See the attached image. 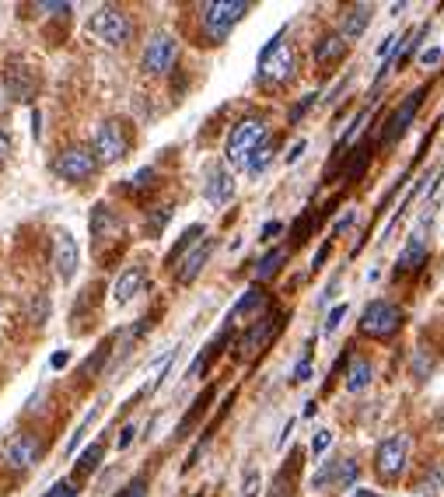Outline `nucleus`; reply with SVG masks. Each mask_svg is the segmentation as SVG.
<instances>
[{"mask_svg":"<svg viewBox=\"0 0 444 497\" xmlns=\"http://www.w3.org/2000/svg\"><path fill=\"white\" fill-rule=\"evenodd\" d=\"M266 137H270V126L263 116H245L239 123L231 126V133H228V144H224V162L231 168H245V162L266 144Z\"/></svg>","mask_w":444,"mask_h":497,"instance_id":"f257e3e1","label":"nucleus"},{"mask_svg":"<svg viewBox=\"0 0 444 497\" xmlns=\"http://www.w3.org/2000/svg\"><path fill=\"white\" fill-rule=\"evenodd\" d=\"M294 74H297V53H294V46L283 39V36H277V39L259 53V74H256V81L266 84V88H281V84L294 81Z\"/></svg>","mask_w":444,"mask_h":497,"instance_id":"f03ea898","label":"nucleus"},{"mask_svg":"<svg viewBox=\"0 0 444 497\" xmlns=\"http://www.w3.org/2000/svg\"><path fill=\"white\" fill-rule=\"evenodd\" d=\"M248 14V4L245 0H210L200 7V21L203 32L210 42H224L231 36V29Z\"/></svg>","mask_w":444,"mask_h":497,"instance_id":"7ed1b4c3","label":"nucleus"},{"mask_svg":"<svg viewBox=\"0 0 444 497\" xmlns=\"http://www.w3.org/2000/svg\"><path fill=\"white\" fill-rule=\"evenodd\" d=\"M126 151H130V126L122 123V120H105V123L98 126L95 140H91L95 162L98 165H116V162L126 158Z\"/></svg>","mask_w":444,"mask_h":497,"instance_id":"20e7f679","label":"nucleus"},{"mask_svg":"<svg viewBox=\"0 0 444 497\" xmlns=\"http://www.w3.org/2000/svg\"><path fill=\"white\" fill-rule=\"evenodd\" d=\"M88 29H91L95 39H102L105 46H126L133 39V18L126 11H120V7H98L91 14Z\"/></svg>","mask_w":444,"mask_h":497,"instance_id":"39448f33","label":"nucleus"},{"mask_svg":"<svg viewBox=\"0 0 444 497\" xmlns=\"http://www.w3.org/2000/svg\"><path fill=\"white\" fill-rule=\"evenodd\" d=\"M403 326V308L392 305V301H371L367 308L361 312V333L364 336H374V340H389L396 336Z\"/></svg>","mask_w":444,"mask_h":497,"instance_id":"423d86ee","label":"nucleus"},{"mask_svg":"<svg viewBox=\"0 0 444 497\" xmlns=\"http://www.w3.org/2000/svg\"><path fill=\"white\" fill-rule=\"evenodd\" d=\"M406 459H409V434H389L374 452V469L385 484H392L403 476Z\"/></svg>","mask_w":444,"mask_h":497,"instance_id":"0eeeda50","label":"nucleus"},{"mask_svg":"<svg viewBox=\"0 0 444 497\" xmlns=\"http://www.w3.org/2000/svg\"><path fill=\"white\" fill-rule=\"evenodd\" d=\"M36 91H39L36 71L29 63H21L18 56H11L4 63V98H11V102H32Z\"/></svg>","mask_w":444,"mask_h":497,"instance_id":"6e6552de","label":"nucleus"},{"mask_svg":"<svg viewBox=\"0 0 444 497\" xmlns=\"http://www.w3.org/2000/svg\"><path fill=\"white\" fill-rule=\"evenodd\" d=\"M53 172H56L63 182H88V179L98 172V162H95L91 147H81V144H78V147H67V151L56 155Z\"/></svg>","mask_w":444,"mask_h":497,"instance_id":"1a4fd4ad","label":"nucleus"},{"mask_svg":"<svg viewBox=\"0 0 444 497\" xmlns=\"http://www.w3.org/2000/svg\"><path fill=\"white\" fill-rule=\"evenodd\" d=\"M423 232H431V210L416 221V228L409 232V239H406L403 252H399V259H396V274H416L420 266H427V239H423Z\"/></svg>","mask_w":444,"mask_h":497,"instance_id":"9d476101","label":"nucleus"},{"mask_svg":"<svg viewBox=\"0 0 444 497\" xmlns=\"http://www.w3.org/2000/svg\"><path fill=\"white\" fill-rule=\"evenodd\" d=\"M175 56H179V42H175V36L155 32V36L147 39V46H144L140 67H144L147 74H168L172 63H175Z\"/></svg>","mask_w":444,"mask_h":497,"instance_id":"9b49d317","label":"nucleus"},{"mask_svg":"<svg viewBox=\"0 0 444 497\" xmlns=\"http://www.w3.org/2000/svg\"><path fill=\"white\" fill-rule=\"evenodd\" d=\"M53 266H56V274H60L63 284H71L74 274H78V266H81L78 239L67 228H56V235H53Z\"/></svg>","mask_w":444,"mask_h":497,"instance_id":"f8f14e48","label":"nucleus"},{"mask_svg":"<svg viewBox=\"0 0 444 497\" xmlns=\"http://www.w3.org/2000/svg\"><path fill=\"white\" fill-rule=\"evenodd\" d=\"M42 456V442L32 431H18L7 445H4V462L11 469H32Z\"/></svg>","mask_w":444,"mask_h":497,"instance_id":"ddd939ff","label":"nucleus"},{"mask_svg":"<svg viewBox=\"0 0 444 497\" xmlns=\"http://www.w3.org/2000/svg\"><path fill=\"white\" fill-rule=\"evenodd\" d=\"M357 476H361V469H357L354 459H336V462H323V469L315 473L312 487H315V491H325V487H332V484H336V487H354Z\"/></svg>","mask_w":444,"mask_h":497,"instance_id":"4468645a","label":"nucleus"},{"mask_svg":"<svg viewBox=\"0 0 444 497\" xmlns=\"http://www.w3.org/2000/svg\"><path fill=\"white\" fill-rule=\"evenodd\" d=\"M203 197H206V204H214V207L231 204V200H235V175L224 165H210L206 168V182H203Z\"/></svg>","mask_w":444,"mask_h":497,"instance_id":"2eb2a0df","label":"nucleus"},{"mask_svg":"<svg viewBox=\"0 0 444 497\" xmlns=\"http://www.w3.org/2000/svg\"><path fill=\"white\" fill-rule=\"evenodd\" d=\"M420 98H423V88H416L409 98H406L403 105L389 116V123H385V133H381V147H389V144H396L399 137H403L409 123H413V116H416V109H420Z\"/></svg>","mask_w":444,"mask_h":497,"instance_id":"dca6fc26","label":"nucleus"},{"mask_svg":"<svg viewBox=\"0 0 444 497\" xmlns=\"http://www.w3.org/2000/svg\"><path fill=\"white\" fill-rule=\"evenodd\" d=\"M210 252H214V239H206V235H203L200 242H197V246L189 248V252L175 263V281H179V284H193V281L203 274V266H206Z\"/></svg>","mask_w":444,"mask_h":497,"instance_id":"f3484780","label":"nucleus"},{"mask_svg":"<svg viewBox=\"0 0 444 497\" xmlns=\"http://www.w3.org/2000/svg\"><path fill=\"white\" fill-rule=\"evenodd\" d=\"M91 239L102 246V242H113V239H122V221L116 217V210L98 204L91 210Z\"/></svg>","mask_w":444,"mask_h":497,"instance_id":"a211bd4d","label":"nucleus"},{"mask_svg":"<svg viewBox=\"0 0 444 497\" xmlns=\"http://www.w3.org/2000/svg\"><path fill=\"white\" fill-rule=\"evenodd\" d=\"M371 14H374L371 4H350V7H343V14H339V36L343 39H361L364 29L371 25Z\"/></svg>","mask_w":444,"mask_h":497,"instance_id":"6ab92c4d","label":"nucleus"},{"mask_svg":"<svg viewBox=\"0 0 444 497\" xmlns=\"http://www.w3.org/2000/svg\"><path fill=\"white\" fill-rule=\"evenodd\" d=\"M144 288H147V270L144 266H126L120 281H116V288H113V298H116V305H130Z\"/></svg>","mask_w":444,"mask_h":497,"instance_id":"aec40b11","label":"nucleus"},{"mask_svg":"<svg viewBox=\"0 0 444 497\" xmlns=\"http://www.w3.org/2000/svg\"><path fill=\"white\" fill-rule=\"evenodd\" d=\"M347 49H350V42L343 39L339 32H329V36H323V39L315 42L312 56H315L319 67H332V63H339V60L347 56Z\"/></svg>","mask_w":444,"mask_h":497,"instance_id":"412c9836","label":"nucleus"},{"mask_svg":"<svg viewBox=\"0 0 444 497\" xmlns=\"http://www.w3.org/2000/svg\"><path fill=\"white\" fill-rule=\"evenodd\" d=\"M277 326H281V319H277V316H266L263 323H256V326H252V330L239 340V354H256L259 347H266V343H270V336L277 333Z\"/></svg>","mask_w":444,"mask_h":497,"instance_id":"4be33fe9","label":"nucleus"},{"mask_svg":"<svg viewBox=\"0 0 444 497\" xmlns=\"http://www.w3.org/2000/svg\"><path fill=\"white\" fill-rule=\"evenodd\" d=\"M371 378H374V368H371V361H364V358H354V361H350V372H347V389H350V392H364V389L371 385Z\"/></svg>","mask_w":444,"mask_h":497,"instance_id":"5701e85b","label":"nucleus"},{"mask_svg":"<svg viewBox=\"0 0 444 497\" xmlns=\"http://www.w3.org/2000/svg\"><path fill=\"white\" fill-rule=\"evenodd\" d=\"M263 305H266V294H263L259 288H248V291L242 294V298H239V305L231 308L228 323H235V319H242V316H252V312H259Z\"/></svg>","mask_w":444,"mask_h":497,"instance_id":"b1692460","label":"nucleus"},{"mask_svg":"<svg viewBox=\"0 0 444 497\" xmlns=\"http://www.w3.org/2000/svg\"><path fill=\"white\" fill-rule=\"evenodd\" d=\"M287 256H290L287 248H270V252H266V256L256 263V281H270V277L281 270L283 263H287Z\"/></svg>","mask_w":444,"mask_h":497,"instance_id":"393cba45","label":"nucleus"},{"mask_svg":"<svg viewBox=\"0 0 444 497\" xmlns=\"http://www.w3.org/2000/svg\"><path fill=\"white\" fill-rule=\"evenodd\" d=\"M105 456V442H95V445H88L81 456H78V476H88V473H95L98 469V462Z\"/></svg>","mask_w":444,"mask_h":497,"instance_id":"a878e982","label":"nucleus"},{"mask_svg":"<svg viewBox=\"0 0 444 497\" xmlns=\"http://www.w3.org/2000/svg\"><path fill=\"white\" fill-rule=\"evenodd\" d=\"M273 155H277V144H270V140H266V144H263V147H259V151L245 162V172H248V175H263V172L270 168V162H273Z\"/></svg>","mask_w":444,"mask_h":497,"instance_id":"bb28decb","label":"nucleus"},{"mask_svg":"<svg viewBox=\"0 0 444 497\" xmlns=\"http://www.w3.org/2000/svg\"><path fill=\"white\" fill-rule=\"evenodd\" d=\"M95 417H98V407H91V410H88V417H84L81 424H78V431L71 434V442H67V449H63V456H74V452H78V445H81V438H84V434H88V427L95 424Z\"/></svg>","mask_w":444,"mask_h":497,"instance_id":"cd10ccee","label":"nucleus"},{"mask_svg":"<svg viewBox=\"0 0 444 497\" xmlns=\"http://www.w3.org/2000/svg\"><path fill=\"white\" fill-rule=\"evenodd\" d=\"M116 497H147V476H144V473H140V476H133V480H130V484H126Z\"/></svg>","mask_w":444,"mask_h":497,"instance_id":"c85d7f7f","label":"nucleus"},{"mask_svg":"<svg viewBox=\"0 0 444 497\" xmlns=\"http://www.w3.org/2000/svg\"><path fill=\"white\" fill-rule=\"evenodd\" d=\"M109 350H113V340H105V343L98 347V354H95V358H91V361L84 365V375H95V372H98V365H102V361L109 358Z\"/></svg>","mask_w":444,"mask_h":497,"instance_id":"c756f323","label":"nucleus"},{"mask_svg":"<svg viewBox=\"0 0 444 497\" xmlns=\"http://www.w3.org/2000/svg\"><path fill=\"white\" fill-rule=\"evenodd\" d=\"M315 102H319V95H305V98H301V102L290 109V116H287V120H290V123H297V120H301V116H305V113H308Z\"/></svg>","mask_w":444,"mask_h":497,"instance_id":"7c9ffc66","label":"nucleus"},{"mask_svg":"<svg viewBox=\"0 0 444 497\" xmlns=\"http://www.w3.org/2000/svg\"><path fill=\"white\" fill-rule=\"evenodd\" d=\"M343 319H347V301H343V305H336V308L329 312V319H325V333H336Z\"/></svg>","mask_w":444,"mask_h":497,"instance_id":"2f4dec72","label":"nucleus"},{"mask_svg":"<svg viewBox=\"0 0 444 497\" xmlns=\"http://www.w3.org/2000/svg\"><path fill=\"white\" fill-rule=\"evenodd\" d=\"M259 487H263V480H259V473H256V469H248V473H245L242 497H259Z\"/></svg>","mask_w":444,"mask_h":497,"instance_id":"473e14b6","label":"nucleus"},{"mask_svg":"<svg viewBox=\"0 0 444 497\" xmlns=\"http://www.w3.org/2000/svg\"><path fill=\"white\" fill-rule=\"evenodd\" d=\"M46 497H78V484L74 480H60V484H53V491Z\"/></svg>","mask_w":444,"mask_h":497,"instance_id":"72a5a7b5","label":"nucleus"},{"mask_svg":"<svg viewBox=\"0 0 444 497\" xmlns=\"http://www.w3.org/2000/svg\"><path fill=\"white\" fill-rule=\"evenodd\" d=\"M168 217H172V207H158V214H155L151 224H147V235H158L164 224H168Z\"/></svg>","mask_w":444,"mask_h":497,"instance_id":"f704fd0d","label":"nucleus"},{"mask_svg":"<svg viewBox=\"0 0 444 497\" xmlns=\"http://www.w3.org/2000/svg\"><path fill=\"white\" fill-rule=\"evenodd\" d=\"M329 445H332V431H315V438H312V456H323Z\"/></svg>","mask_w":444,"mask_h":497,"instance_id":"c9c22d12","label":"nucleus"},{"mask_svg":"<svg viewBox=\"0 0 444 497\" xmlns=\"http://www.w3.org/2000/svg\"><path fill=\"white\" fill-rule=\"evenodd\" d=\"M151 179H155V168H140L130 182H133V190H147V186H151Z\"/></svg>","mask_w":444,"mask_h":497,"instance_id":"e433bc0d","label":"nucleus"},{"mask_svg":"<svg viewBox=\"0 0 444 497\" xmlns=\"http://www.w3.org/2000/svg\"><path fill=\"white\" fill-rule=\"evenodd\" d=\"M281 232H283L281 221H266V224H263V232H259V239H263V242H270V239H273V235H281Z\"/></svg>","mask_w":444,"mask_h":497,"instance_id":"4c0bfd02","label":"nucleus"},{"mask_svg":"<svg viewBox=\"0 0 444 497\" xmlns=\"http://www.w3.org/2000/svg\"><path fill=\"white\" fill-rule=\"evenodd\" d=\"M431 368H434V361H431V358H423V350H420V354H416V365H413V375H416V378H423V372H431Z\"/></svg>","mask_w":444,"mask_h":497,"instance_id":"58836bf2","label":"nucleus"},{"mask_svg":"<svg viewBox=\"0 0 444 497\" xmlns=\"http://www.w3.org/2000/svg\"><path fill=\"white\" fill-rule=\"evenodd\" d=\"M420 63H423V67L441 63V49H423V53H420Z\"/></svg>","mask_w":444,"mask_h":497,"instance_id":"ea45409f","label":"nucleus"},{"mask_svg":"<svg viewBox=\"0 0 444 497\" xmlns=\"http://www.w3.org/2000/svg\"><path fill=\"white\" fill-rule=\"evenodd\" d=\"M7 155H11V133L0 126V162H7Z\"/></svg>","mask_w":444,"mask_h":497,"instance_id":"a19ab883","label":"nucleus"},{"mask_svg":"<svg viewBox=\"0 0 444 497\" xmlns=\"http://www.w3.org/2000/svg\"><path fill=\"white\" fill-rule=\"evenodd\" d=\"M39 11H49V14H71V4H46V0H42Z\"/></svg>","mask_w":444,"mask_h":497,"instance_id":"79ce46f5","label":"nucleus"},{"mask_svg":"<svg viewBox=\"0 0 444 497\" xmlns=\"http://www.w3.org/2000/svg\"><path fill=\"white\" fill-rule=\"evenodd\" d=\"M305 147H308V144H305V140H297V144L290 147V155H287V165H294V162H297V158L305 155Z\"/></svg>","mask_w":444,"mask_h":497,"instance_id":"37998d69","label":"nucleus"},{"mask_svg":"<svg viewBox=\"0 0 444 497\" xmlns=\"http://www.w3.org/2000/svg\"><path fill=\"white\" fill-rule=\"evenodd\" d=\"M133 434H137V427H133V424H126V427H122V434H120V449H130Z\"/></svg>","mask_w":444,"mask_h":497,"instance_id":"c03bdc74","label":"nucleus"},{"mask_svg":"<svg viewBox=\"0 0 444 497\" xmlns=\"http://www.w3.org/2000/svg\"><path fill=\"white\" fill-rule=\"evenodd\" d=\"M308 375H312V365H308V358H305V361L297 365V372H294V378H297V382H308Z\"/></svg>","mask_w":444,"mask_h":497,"instance_id":"a18cd8bd","label":"nucleus"},{"mask_svg":"<svg viewBox=\"0 0 444 497\" xmlns=\"http://www.w3.org/2000/svg\"><path fill=\"white\" fill-rule=\"evenodd\" d=\"M67 361H71V354H67V350H60V354H53V361H49V365H53V368H67Z\"/></svg>","mask_w":444,"mask_h":497,"instance_id":"49530a36","label":"nucleus"},{"mask_svg":"<svg viewBox=\"0 0 444 497\" xmlns=\"http://www.w3.org/2000/svg\"><path fill=\"white\" fill-rule=\"evenodd\" d=\"M46 312H49V301L39 298V301H36V323H42V316H46Z\"/></svg>","mask_w":444,"mask_h":497,"instance_id":"de8ad7c7","label":"nucleus"},{"mask_svg":"<svg viewBox=\"0 0 444 497\" xmlns=\"http://www.w3.org/2000/svg\"><path fill=\"white\" fill-rule=\"evenodd\" d=\"M39 123H42V116H39V109H36V113H32V137H36V140H39Z\"/></svg>","mask_w":444,"mask_h":497,"instance_id":"09e8293b","label":"nucleus"},{"mask_svg":"<svg viewBox=\"0 0 444 497\" xmlns=\"http://www.w3.org/2000/svg\"><path fill=\"white\" fill-rule=\"evenodd\" d=\"M0 113H4V91H0Z\"/></svg>","mask_w":444,"mask_h":497,"instance_id":"8fccbe9b","label":"nucleus"},{"mask_svg":"<svg viewBox=\"0 0 444 497\" xmlns=\"http://www.w3.org/2000/svg\"><path fill=\"white\" fill-rule=\"evenodd\" d=\"M441 431H444V417H441Z\"/></svg>","mask_w":444,"mask_h":497,"instance_id":"3c124183","label":"nucleus"}]
</instances>
